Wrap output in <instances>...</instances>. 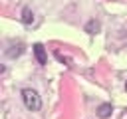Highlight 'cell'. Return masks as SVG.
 <instances>
[{"label": "cell", "mask_w": 127, "mask_h": 119, "mask_svg": "<svg viewBox=\"0 0 127 119\" xmlns=\"http://www.w3.org/2000/svg\"><path fill=\"white\" fill-rule=\"evenodd\" d=\"M125 89H127V83H125Z\"/></svg>", "instance_id": "obj_6"}, {"label": "cell", "mask_w": 127, "mask_h": 119, "mask_svg": "<svg viewBox=\"0 0 127 119\" xmlns=\"http://www.w3.org/2000/svg\"><path fill=\"white\" fill-rule=\"evenodd\" d=\"M22 99H24L26 107H28V109H32V111H38V109H40V105H42L40 95H38L34 89H24V91H22Z\"/></svg>", "instance_id": "obj_1"}, {"label": "cell", "mask_w": 127, "mask_h": 119, "mask_svg": "<svg viewBox=\"0 0 127 119\" xmlns=\"http://www.w3.org/2000/svg\"><path fill=\"white\" fill-rule=\"evenodd\" d=\"M111 111H113L111 103H101V105L97 107V115H99L101 119H107V117L111 115Z\"/></svg>", "instance_id": "obj_3"}, {"label": "cell", "mask_w": 127, "mask_h": 119, "mask_svg": "<svg viewBox=\"0 0 127 119\" xmlns=\"http://www.w3.org/2000/svg\"><path fill=\"white\" fill-rule=\"evenodd\" d=\"M34 56H36V60H38V63H46L48 60H46V50H44V46L42 44H34Z\"/></svg>", "instance_id": "obj_2"}, {"label": "cell", "mask_w": 127, "mask_h": 119, "mask_svg": "<svg viewBox=\"0 0 127 119\" xmlns=\"http://www.w3.org/2000/svg\"><path fill=\"white\" fill-rule=\"evenodd\" d=\"M22 22H24V24H32V22H34V14H32L30 8H24V10H22Z\"/></svg>", "instance_id": "obj_4"}, {"label": "cell", "mask_w": 127, "mask_h": 119, "mask_svg": "<svg viewBox=\"0 0 127 119\" xmlns=\"http://www.w3.org/2000/svg\"><path fill=\"white\" fill-rule=\"evenodd\" d=\"M97 28H99V24H97L95 20H91V22L85 26V32H87V34H95V30H97Z\"/></svg>", "instance_id": "obj_5"}]
</instances>
